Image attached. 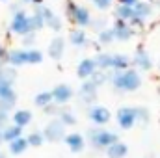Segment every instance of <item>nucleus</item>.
<instances>
[{
	"instance_id": "f257e3e1",
	"label": "nucleus",
	"mask_w": 160,
	"mask_h": 158,
	"mask_svg": "<svg viewBox=\"0 0 160 158\" xmlns=\"http://www.w3.org/2000/svg\"><path fill=\"white\" fill-rule=\"evenodd\" d=\"M110 84L114 89L118 91H138L142 87V75L136 69H127V71H114V75H110Z\"/></svg>"
},
{
	"instance_id": "f03ea898",
	"label": "nucleus",
	"mask_w": 160,
	"mask_h": 158,
	"mask_svg": "<svg viewBox=\"0 0 160 158\" xmlns=\"http://www.w3.org/2000/svg\"><path fill=\"white\" fill-rule=\"evenodd\" d=\"M88 140H89V145L93 149L106 151L110 145H114V143L119 141V134H116L112 130H106L104 126H93L88 132Z\"/></svg>"
},
{
	"instance_id": "7ed1b4c3",
	"label": "nucleus",
	"mask_w": 160,
	"mask_h": 158,
	"mask_svg": "<svg viewBox=\"0 0 160 158\" xmlns=\"http://www.w3.org/2000/svg\"><path fill=\"white\" fill-rule=\"evenodd\" d=\"M65 15L77 28H88V26H91V21H93L89 9L73 0H65Z\"/></svg>"
},
{
	"instance_id": "20e7f679",
	"label": "nucleus",
	"mask_w": 160,
	"mask_h": 158,
	"mask_svg": "<svg viewBox=\"0 0 160 158\" xmlns=\"http://www.w3.org/2000/svg\"><path fill=\"white\" fill-rule=\"evenodd\" d=\"M43 136H45V141H50V143H60L65 140L67 136V126L60 121L58 117H52L47 121V125L43 126Z\"/></svg>"
},
{
	"instance_id": "39448f33",
	"label": "nucleus",
	"mask_w": 160,
	"mask_h": 158,
	"mask_svg": "<svg viewBox=\"0 0 160 158\" xmlns=\"http://www.w3.org/2000/svg\"><path fill=\"white\" fill-rule=\"evenodd\" d=\"M116 123L121 130H130L138 125V106H121L116 112Z\"/></svg>"
},
{
	"instance_id": "423d86ee",
	"label": "nucleus",
	"mask_w": 160,
	"mask_h": 158,
	"mask_svg": "<svg viewBox=\"0 0 160 158\" xmlns=\"http://www.w3.org/2000/svg\"><path fill=\"white\" fill-rule=\"evenodd\" d=\"M9 32L15 34V36H21L24 37L26 34H30V15L24 11V9H19V11H13V17H11V22H9Z\"/></svg>"
},
{
	"instance_id": "0eeeda50",
	"label": "nucleus",
	"mask_w": 160,
	"mask_h": 158,
	"mask_svg": "<svg viewBox=\"0 0 160 158\" xmlns=\"http://www.w3.org/2000/svg\"><path fill=\"white\" fill-rule=\"evenodd\" d=\"M36 11L41 13V17H43V21H45V28H48V30L54 32V34H60V32H62L63 24H62L60 15H58L54 9H50L48 6H36Z\"/></svg>"
},
{
	"instance_id": "6e6552de",
	"label": "nucleus",
	"mask_w": 160,
	"mask_h": 158,
	"mask_svg": "<svg viewBox=\"0 0 160 158\" xmlns=\"http://www.w3.org/2000/svg\"><path fill=\"white\" fill-rule=\"evenodd\" d=\"M88 119L95 125V126H106L112 121V112L102 106V104H93L88 110Z\"/></svg>"
},
{
	"instance_id": "1a4fd4ad",
	"label": "nucleus",
	"mask_w": 160,
	"mask_h": 158,
	"mask_svg": "<svg viewBox=\"0 0 160 158\" xmlns=\"http://www.w3.org/2000/svg\"><path fill=\"white\" fill-rule=\"evenodd\" d=\"M50 91H52L54 102H56V104H60V106H65V104H67V102H71V101H73V97H75V89H73L69 84H65V82L56 84Z\"/></svg>"
},
{
	"instance_id": "9d476101",
	"label": "nucleus",
	"mask_w": 160,
	"mask_h": 158,
	"mask_svg": "<svg viewBox=\"0 0 160 158\" xmlns=\"http://www.w3.org/2000/svg\"><path fill=\"white\" fill-rule=\"evenodd\" d=\"M78 97L82 99L84 104L93 106L95 101H97V97H99V87H97L91 80H84L82 86H80V89H78Z\"/></svg>"
},
{
	"instance_id": "9b49d317",
	"label": "nucleus",
	"mask_w": 160,
	"mask_h": 158,
	"mask_svg": "<svg viewBox=\"0 0 160 158\" xmlns=\"http://www.w3.org/2000/svg\"><path fill=\"white\" fill-rule=\"evenodd\" d=\"M65 47H67V39L65 37H62L60 34H56L50 43H48V48H47V54H48V58L50 60H62L63 58V54H65Z\"/></svg>"
},
{
	"instance_id": "f8f14e48",
	"label": "nucleus",
	"mask_w": 160,
	"mask_h": 158,
	"mask_svg": "<svg viewBox=\"0 0 160 158\" xmlns=\"http://www.w3.org/2000/svg\"><path fill=\"white\" fill-rule=\"evenodd\" d=\"M132 65L136 67V71H151L153 69V60L143 47L136 48V52L132 56Z\"/></svg>"
},
{
	"instance_id": "ddd939ff",
	"label": "nucleus",
	"mask_w": 160,
	"mask_h": 158,
	"mask_svg": "<svg viewBox=\"0 0 160 158\" xmlns=\"http://www.w3.org/2000/svg\"><path fill=\"white\" fill-rule=\"evenodd\" d=\"M6 63L15 67V69L22 67V65H28V48H13V50H9Z\"/></svg>"
},
{
	"instance_id": "4468645a",
	"label": "nucleus",
	"mask_w": 160,
	"mask_h": 158,
	"mask_svg": "<svg viewBox=\"0 0 160 158\" xmlns=\"http://www.w3.org/2000/svg\"><path fill=\"white\" fill-rule=\"evenodd\" d=\"M112 28H114V34H116V41H130L132 36H134V28L127 21L116 19Z\"/></svg>"
},
{
	"instance_id": "2eb2a0df",
	"label": "nucleus",
	"mask_w": 160,
	"mask_h": 158,
	"mask_svg": "<svg viewBox=\"0 0 160 158\" xmlns=\"http://www.w3.org/2000/svg\"><path fill=\"white\" fill-rule=\"evenodd\" d=\"M97 71V63H95V58H84L80 60L78 65H77V77H78L82 82L88 80L93 73Z\"/></svg>"
},
{
	"instance_id": "dca6fc26",
	"label": "nucleus",
	"mask_w": 160,
	"mask_h": 158,
	"mask_svg": "<svg viewBox=\"0 0 160 158\" xmlns=\"http://www.w3.org/2000/svg\"><path fill=\"white\" fill-rule=\"evenodd\" d=\"M63 141H65V145L69 147L71 153H82V151L86 149V138H84L80 132H71V134H67Z\"/></svg>"
},
{
	"instance_id": "f3484780",
	"label": "nucleus",
	"mask_w": 160,
	"mask_h": 158,
	"mask_svg": "<svg viewBox=\"0 0 160 158\" xmlns=\"http://www.w3.org/2000/svg\"><path fill=\"white\" fill-rule=\"evenodd\" d=\"M32 119H34V114L28 108H19V110H15L11 114V123L17 125V126H21V128H26L32 123Z\"/></svg>"
},
{
	"instance_id": "a211bd4d",
	"label": "nucleus",
	"mask_w": 160,
	"mask_h": 158,
	"mask_svg": "<svg viewBox=\"0 0 160 158\" xmlns=\"http://www.w3.org/2000/svg\"><path fill=\"white\" fill-rule=\"evenodd\" d=\"M67 41H69L73 47H77V48H82V47H88V45H89L88 34H86V30H82V28L71 30L69 36H67Z\"/></svg>"
},
{
	"instance_id": "6ab92c4d",
	"label": "nucleus",
	"mask_w": 160,
	"mask_h": 158,
	"mask_svg": "<svg viewBox=\"0 0 160 158\" xmlns=\"http://www.w3.org/2000/svg\"><path fill=\"white\" fill-rule=\"evenodd\" d=\"M28 141H26V136H22V138H17V140H13V141H9L8 143V153L11 155V156H21L22 153H26L28 151Z\"/></svg>"
},
{
	"instance_id": "aec40b11",
	"label": "nucleus",
	"mask_w": 160,
	"mask_h": 158,
	"mask_svg": "<svg viewBox=\"0 0 160 158\" xmlns=\"http://www.w3.org/2000/svg\"><path fill=\"white\" fill-rule=\"evenodd\" d=\"M130 65H132V58L130 56H127V54H114V58H112V69L114 71H127V69H130Z\"/></svg>"
},
{
	"instance_id": "412c9836",
	"label": "nucleus",
	"mask_w": 160,
	"mask_h": 158,
	"mask_svg": "<svg viewBox=\"0 0 160 158\" xmlns=\"http://www.w3.org/2000/svg\"><path fill=\"white\" fill-rule=\"evenodd\" d=\"M151 15H153V4H151V2L140 0V2L134 6V17H140L142 21H147Z\"/></svg>"
},
{
	"instance_id": "4be33fe9",
	"label": "nucleus",
	"mask_w": 160,
	"mask_h": 158,
	"mask_svg": "<svg viewBox=\"0 0 160 158\" xmlns=\"http://www.w3.org/2000/svg\"><path fill=\"white\" fill-rule=\"evenodd\" d=\"M106 156L108 158H125L128 155V145L127 143H123V141H118V143H114V145H110L106 151Z\"/></svg>"
},
{
	"instance_id": "5701e85b",
	"label": "nucleus",
	"mask_w": 160,
	"mask_h": 158,
	"mask_svg": "<svg viewBox=\"0 0 160 158\" xmlns=\"http://www.w3.org/2000/svg\"><path fill=\"white\" fill-rule=\"evenodd\" d=\"M22 130H24V128H21V126L9 123V125L2 130V132H4V141L9 143V141H13V140H17V138H22Z\"/></svg>"
},
{
	"instance_id": "b1692460",
	"label": "nucleus",
	"mask_w": 160,
	"mask_h": 158,
	"mask_svg": "<svg viewBox=\"0 0 160 158\" xmlns=\"http://www.w3.org/2000/svg\"><path fill=\"white\" fill-rule=\"evenodd\" d=\"M112 58H114V54H108V52H99V54L95 56L97 69H101V71H108V69H112Z\"/></svg>"
},
{
	"instance_id": "393cba45",
	"label": "nucleus",
	"mask_w": 160,
	"mask_h": 158,
	"mask_svg": "<svg viewBox=\"0 0 160 158\" xmlns=\"http://www.w3.org/2000/svg\"><path fill=\"white\" fill-rule=\"evenodd\" d=\"M54 102V97H52V91H39L36 97H34V104L38 106V108H45V106H48V104H52Z\"/></svg>"
},
{
	"instance_id": "a878e982",
	"label": "nucleus",
	"mask_w": 160,
	"mask_h": 158,
	"mask_svg": "<svg viewBox=\"0 0 160 158\" xmlns=\"http://www.w3.org/2000/svg\"><path fill=\"white\" fill-rule=\"evenodd\" d=\"M58 119H60L65 126H75V125H77V121H78L77 116H75V112H73V110H69V108H65V106L62 108V112H60Z\"/></svg>"
},
{
	"instance_id": "bb28decb",
	"label": "nucleus",
	"mask_w": 160,
	"mask_h": 158,
	"mask_svg": "<svg viewBox=\"0 0 160 158\" xmlns=\"http://www.w3.org/2000/svg\"><path fill=\"white\" fill-rule=\"evenodd\" d=\"M26 141H28V145L32 149H39V147H43V143H45V136H43V132H39V130H34V132H30L26 136Z\"/></svg>"
},
{
	"instance_id": "cd10ccee",
	"label": "nucleus",
	"mask_w": 160,
	"mask_h": 158,
	"mask_svg": "<svg viewBox=\"0 0 160 158\" xmlns=\"http://www.w3.org/2000/svg\"><path fill=\"white\" fill-rule=\"evenodd\" d=\"M43 28H45V21H43V17H41L39 11H36V9H34V11L30 13V30L38 34V32L43 30Z\"/></svg>"
},
{
	"instance_id": "c85d7f7f",
	"label": "nucleus",
	"mask_w": 160,
	"mask_h": 158,
	"mask_svg": "<svg viewBox=\"0 0 160 158\" xmlns=\"http://www.w3.org/2000/svg\"><path fill=\"white\" fill-rule=\"evenodd\" d=\"M132 17H134V7L118 4V7H116V19H121V21H127L128 22Z\"/></svg>"
},
{
	"instance_id": "c756f323",
	"label": "nucleus",
	"mask_w": 160,
	"mask_h": 158,
	"mask_svg": "<svg viewBox=\"0 0 160 158\" xmlns=\"http://www.w3.org/2000/svg\"><path fill=\"white\" fill-rule=\"evenodd\" d=\"M116 41V34H114V28H104L99 32V45H112Z\"/></svg>"
},
{
	"instance_id": "7c9ffc66",
	"label": "nucleus",
	"mask_w": 160,
	"mask_h": 158,
	"mask_svg": "<svg viewBox=\"0 0 160 158\" xmlns=\"http://www.w3.org/2000/svg\"><path fill=\"white\" fill-rule=\"evenodd\" d=\"M88 80H91V82H93L97 87H101L102 84L110 82V75H108L106 71H101V69H97V71H95V73H93V75H91Z\"/></svg>"
},
{
	"instance_id": "2f4dec72",
	"label": "nucleus",
	"mask_w": 160,
	"mask_h": 158,
	"mask_svg": "<svg viewBox=\"0 0 160 158\" xmlns=\"http://www.w3.org/2000/svg\"><path fill=\"white\" fill-rule=\"evenodd\" d=\"M43 63V52L39 48H28V65H39Z\"/></svg>"
},
{
	"instance_id": "473e14b6",
	"label": "nucleus",
	"mask_w": 160,
	"mask_h": 158,
	"mask_svg": "<svg viewBox=\"0 0 160 158\" xmlns=\"http://www.w3.org/2000/svg\"><path fill=\"white\" fill-rule=\"evenodd\" d=\"M62 108H63V106H60V104L52 102V104H48V106H45V108H43V114H47L50 119L58 117V116H60V112H62Z\"/></svg>"
},
{
	"instance_id": "72a5a7b5",
	"label": "nucleus",
	"mask_w": 160,
	"mask_h": 158,
	"mask_svg": "<svg viewBox=\"0 0 160 158\" xmlns=\"http://www.w3.org/2000/svg\"><path fill=\"white\" fill-rule=\"evenodd\" d=\"M91 4L99 9V11H106L114 6V0H91Z\"/></svg>"
},
{
	"instance_id": "f704fd0d",
	"label": "nucleus",
	"mask_w": 160,
	"mask_h": 158,
	"mask_svg": "<svg viewBox=\"0 0 160 158\" xmlns=\"http://www.w3.org/2000/svg\"><path fill=\"white\" fill-rule=\"evenodd\" d=\"M149 110L147 108H143V106H138V123H142V125H147L149 123Z\"/></svg>"
},
{
	"instance_id": "c9c22d12",
	"label": "nucleus",
	"mask_w": 160,
	"mask_h": 158,
	"mask_svg": "<svg viewBox=\"0 0 160 158\" xmlns=\"http://www.w3.org/2000/svg\"><path fill=\"white\" fill-rule=\"evenodd\" d=\"M9 121H11V112L4 110V108L0 106V128H6V126L9 125Z\"/></svg>"
},
{
	"instance_id": "e433bc0d",
	"label": "nucleus",
	"mask_w": 160,
	"mask_h": 158,
	"mask_svg": "<svg viewBox=\"0 0 160 158\" xmlns=\"http://www.w3.org/2000/svg\"><path fill=\"white\" fill-rule=\"evenodd\" d=\"M36 37H38V34H36V32H30V34H26V36L22 37V45H24L26 48H34Z\"/></svg>"
},
{
	"instance_id": "4c0bfd02",
	"label": "nucleus",
	"mask_w": 160,
	"mask_h": 158,
	"mask_svg": "<svg viewBox=\"0 0 160 158\" xmlns=\"http://www.w3.org/2000/svg\"><path fill=\"white\" fill-rule=\"evenodd\" d=\"M138 2H140V0H118V4H121V6H128V7H134Z\"/></svg>"
},
{
	"instance_id": "58836bf2",
	"label": "nucleus",
	"mask_w": 160,
	"mask_h": 158,
	"mask_svg": "<svg viewBox=\"0 0 160 158\" xmlns=\"http://www.w3.org/2000/svg\"><path fill=\"white\" fill-rule=\"evenodd\" d=\"M6 60H8V52H6L4 45L0 43V62H6Z\"/></svg>"
},
{
	"instance_id": "ea45409f",
	"label": "nucleus",
	"mask_w": 160,
	"mask_h": 158,
	"mask_svg": "<svg viewBox=\"0 0 160 158\" xmlns=\"http://www.w3.org/2000/svg\"><path fill=\"white\" fill-rule=\"evenodd\" d=\"M22 4H34V6H43V0H21Z\"/></svg>"
},
{
	"instance_id": "a19ab883",
	"label": "nucleus",
	"mask_w": 160,
	"mask_h": 158,
	"mask_svg": "<svg viewBox=\"0 0 160 158\" xmlns=\"http://www.w3.org/2000/svg\"><path fill=\"white\" fill-rule=\"evenodd\" d=\"M2 130H4V128H0V149H2V143H6V141H4V132H2Z\"/></svg>"
},
{
	"instance_id": "79ce46f5",
	"label": "nucleus",
	"mask_w": 160,
	"mask_h": 158,
	"mask_svg": "<svg viewBox=\"0 0 160 158\" xmlns=\"http://www.w3.org/2000/svg\"><path fill=\"white\" fill-rule=\"evenodd\" d=\"M0 158H8V153H4L2 149H0Z\"/></svg>"
},
{
	"instance_id": "37998d69",
	"label": "nucleus",
	"mask_w": 160,
	"mask_h": 158,
	"mask_svg": "<svg viewBox=\"0 0 160 158\" xmlns=\"http://www.w3.org/2000/svg\"><path fill=\"white\" fill-rule=\"evenodd\" d=\"M155 6H157V7H160V0H155Z\"/></svg>"
},
{
	"instance_id": "c03bdc74",
	"label": "nucleus",
	"mask_w": 160,
	"mask_h": 158,
	"mask_svg": "<svg viewBox=\"0 0 160 158\" xmlns=\"http://www.w3.org/2000/svg\"><path fill=\"white\" fill-rule=\"evenodd\" d=\"M0 2H9V0H0Z\"/></svg>"
},
{
	"instance_id": "a18cd8bd",
	"label": "nucleus",
	"mask_w": 160,
	"mask_h": 158,
	"mask_svg": "<svg viewBox=\"0 0 160 158\" xmlns=\"http://www.w3.org/2000/svg\"><path fill=\"white\" fill-rule=\"evenodd\" d=\"M0 67H2V65H0Z\"/></svg>"
}]
</instances>
